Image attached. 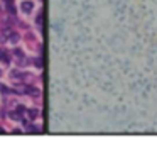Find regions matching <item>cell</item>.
<instances>
[{
	"instance_id": "1",
	"label": "cell",
	"mask_w": 157,
	"mask_h": 154,
	"mask_svg": "<svg viewBox=\"0 0 157 154\" xmlns=\"http://www.w3.org/2000/svg\"><path fill=\"white\" fill-rule=\"evenodd\" d=\"M0 59H2L3 63H9L10 61V56H9V53H7L5 49H0Z\"/></svg>"
},
{
	"instance_id": "2",
	"label": "cell",
	"mask_w": 157,
	"mask_h": 154,
	"mask_svg": "<svg viewBox=\"0 0 157 154\" xmlns=\"http://www.w3.org/2000/svg\"><path fill=\"white\" fill-rule=\"evenodd\" d=\"M32 5H34V3H32V2H24V3H22V10H24V12H27V14H29L30 10H32Z\"/></svg>"
},
{
	"instance_id": "3",
	"label": "cell",
	"mask_w": 157,
	"mask_h": 154,
	"mask_svg": "<svg viewBox=\"0 0 157 154\" xmlns=\"http://www.w3.org/2000/svg\"><path fill=\"white\" fill-rule=\"evenodd\" d=\"M24 92H27V93H30V95H39V90H37V88H29L27 87Z\"/></svg>"
},
{
	"instance_id": "4",
	"label": "cell",
	"mask_w": 157,
	"mask_h": 154,
	"mask_svg": "<svg viewBox=\"0 0 157 154\" xmlns=\"http://www.w3.org/2000/svg\"><path fill=\"white\" fill-rule=\"evenodd\" d=\"M0 92H2V93H9L10 90L7 87H5V85H3V83H0Z\"/></svg>"
},
{
	"instance_id": "5",
	"label": "cell",
	"mask_w": 157,
	"mask_h": 154,
	"mask_svg": "<svg viewBox=\"0 0 157 154\" xmlns=\"http://www.w3.org/2000/svg\"><path fill=\"white\" fill-rule=\"evenodd\" d=\"M29 117H30V119H36V117H37V110H34V108L29 110Z\"/></svg>"
},
{
	"instance_id": "6",
	"label": "cell",
	"mask_w": 157,
	"mask_h": 154,
	"mask_svg": "<svg viewBox=\"0 0 157 154\" xmlns=\"http://www.w3.org/2000/svg\"><path fill=\"white\" fill-rule=\"evenodd\" d=\"M14 54H15V56H17V58H24V54H22V51H20V49H15V51H14Z\"/></svg>"
},
{
	"instance_id": "7",
	"label": "cell",
	"mask_w": 157,
	"mask_h": 154,
	"mask_svg": "<svg viewBox=\"0 0 157 154\" xmlns=\"http://www.w3.org/2000/svg\"><path fill=\"white\" fill-rule=\"evenodd\" d=\"M10 41H12V42H17V41H19V36H17V34H12V36H10Z\"/></svg>"
},
{
	"instance_id": "8",
	"label": "cell",
	"mask_w": 157,
	"mask_h": 154,
	"mask_svg": "<svg viewBox=\"0 0 157 154\" xmlns=\"http://www.w3.org/2000/svg\"><path fill=\"white\" fill-rule=\"evenodd\" d=\"M37 24H42V14H39V15H37Z\"/></svg>"
}]
</instances>
